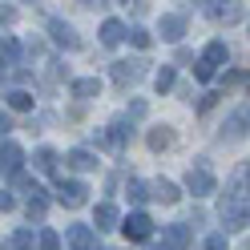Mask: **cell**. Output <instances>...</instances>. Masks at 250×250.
<instances>
[{
	"label": "cell",
	"mask_w": 250,
	"mask_h": 250,
	"mask_svg": "<svg viewBox=\"0 0 250 250\" xmlns=\"http://www.w3.org/2000/svg\"><path fill=\"white\" fill-rule=\"evenodd\" d=\"M226 57H230V49H226V41H210L206 49H202V57H198V65H194V77H198V81H210V77L218 73V65H226Z\"/></svg>",
	"instance_id": "1"
},
{
	"label": "cell",
	"mask_w": 250,
	"mask_h": 250,
	"mask_svg": "<svg viewBox=\"0 0 250 250\" xmlns=\"http://www.w3.org/2000/svg\"><path fill=\"white\" fill-rule=\"evenodd\" d=\"M218 218H222V226H226V230H246V226H250V206H246L242 198H230V194H222Z\"/></svg>",
	"instance_id": "2"
},
{
	"label": "cell",
	"mask_w": 250,
	"mask_h": 250,
	"mask_svg": "<svg viewBox=\"0 0 250 250\" xmlns=\"http://www.w3.org/2000/svg\"><path fill=\"white\" fill-rule=\"evenodd\" d=\"M186 190H190L194 198H206V194L218 190V182H214V174H210L206 158H198V166H190V174H186Z\"/></svg>",
	"instance_id": "3"
},
{
	"label": "cell",
	"mask_w": 250,
	"mask_h": 250,
	"mask_svg": "<svg viewBox=\"0 0 250 250\" xmlns=\"http://www.w3.org/2000/svg\"><path fill=\"white\" fill-rule=\"evenodd\" d=\"M146 77V61L142 57H129V61H113V81L125 89V85H137Z\"/></svg>",
	"instance_id": "4"
},
{
	"label": "cell",
	"mask_w": 250,
	"mask_h": 250,
	"mask_svg": "<svg viewBox=\"0 0 250 250\" xmlns=\"http://www.w3.org/2000/svg\"><path fill=\"white\" fill-rule=\"evenodd\" d=\"M206 17L214 21V24H234L242 17V0H210L206 4Z\"/></svg>",
	"instance_id": "5"
},
{
	"label": "cell",
	"mask_w": 250,
	"mask_h": 250,
	"mask_svg": "<svg viewBox=\"0 0 250 250\" xmlns=\"http://www.w3.org/2000/svg\"><path fill=\"white\" fill-rule=\"evenodd\" d=\"M85 194H89V186H85V182H69V178H61V182H57V202H61V206H69V210L85 206Z\"/></svg>",
	"instance_id": "6"
},
{
	"label": "cell",
	"mask_w": 250,
	"mask_h": 250,
	"mask_svg": "<svg viewBox=\"0 0 250 250\" xmlns=\"http://www.w3.org/2000/svg\"><path fill=\"white\" fill-rule=\"evenodd\" d=\"M117 230H125V238H129V242H146L149 234H153V222H149V214L137 210V214H129V218H121Z\"/></svg>",
	"instance_id": "7"
},
{
	"label": "cell",
	"mask_w": 250,
	"mask_h": 250,
	"mask_svg": "<svg viewBox=\"0 0 250 250\" xmlns=\"http://www.w3.org/2000/svg\"><path fill=\"white\" fill-rule=\"evenodd\" d=\"M49 37H53V44H61V49H81V37H77V33H73V24H69V21H61V17L49 21Z\"/></svg>",
	"instance_id": "8"
},
{
	"label": "cell",
	"mask_w": 250,
	"mask_h": 250,
	"mask_svg": "<svg viewBox=\"0 0 250 250\" xmlns=\"http://www.w3.org/2000/svg\"><path fill=\"white\" fill-rule=\"evenodd\" d=\"M65 242H69V250H101L97 246V230H93V226H69L65 230Z\"/></svg>",
	"instance_id": "9"
},
{
	"label": "cell",
	"mask_w": 250,
	"mask_h": 250,
	"mask_svg": "<svg viewBox=\"0 0 250 250\" xmlns=\"http://www.w3.org/2000/svg\"><path fill=\"white\" fill-rule=\"evenodd\" d=\"M162 242H166L169 250H186V246L194 242V234H190L186 222H169V226H162Z\"/></svg>",
	"instance_id": "10"
},
{
	"label": "cell",
	"mask_w": 250,
	"mask_h": 250,
	"mask_svg": "<svg viewBox=\"0 0 250 250\" xmlns=\"http://www.w3.org/2000/svg\"><path fill=\"white\" fill-rule=\"evenodd\" d=\"M158 33H162V41L178 44V41L186 37V17H182V12H166V17H162V28H158Z\"/></svg>",
	"instance_id": "11"
},
{
	"label": "cell",
	"mask_w": 250,
	"mask_h": 250,
	"mask_svg": "<svg viewBox=\"0 0 250 250\" xmlns=\"http://www.w3.org/2000/svg\"><path fill=\"white\" fill-rule=\"evenodd\" d=\"M21 162H24V149L17 142H0V169H4V174H17Z\"/></svg>",
	"instance_id": "12"
},
{
	"label": "cell",
	"mask_w": 250,
	"mask_h": 250,
	"mask_svg": "<svg viewBox=\"0 0 250 250\" xmlns=\"http://www.w3.org/2000/svg\"><path fill=\"white\" fill-rule=\"evenodd\" d=\"M93 226H97V230H117L121 226V214H117L113 202H101V206L93 210Z\"/></svg>",
	"instance_id": "13"
},
{
	"label": "cell",
	"mask_w": 250,
	"mask_h": 250,
	"mask_svg": "<svg viewBox=\"0 0 250 250\" xmlns=\"http://www.w3.org/2000/svg\"><path fill=\"white\" fill-rule=\"evenodd\" d=\"M246 125H250V105L234 109V113L226 117V125H222V137H242V133H246Z\"/></svg>",
	"instance_id": "14"
},
{
	"label": "cell",
	"mask_w": 250,
	"mask_h": 250,
	"mask_svg": "<svg viewBox=\"0 0 250 250\" xmlns=\"http://www.w3.org/2000/svg\"><path fill=\"white\" fill-rule=\"evenodd\" d=\"M125 142H129V125H125V121H113V125L101 133V146H105V149H125Z\"/></svg>",
	"instance_id": "15"
},
{
	"label": "cell",
	"mask_w": 250,
	"mask_h": 250,
	"mask_svg": "<svg viewBox=\"0 0 250 250\" xmlns=\"http://www.w3.org/2000/svg\"><path fill=\"white\" fill-rule=\"evenodd\" d=\"M149 198H158V202H162V206H174V202L182 198V190H178V186H174V182H169V178H158V182H153V186H149Z\"/></svg>",
	"instance_id": "16"
},
{
	"label": "cell",
	"mask_w": 250,
	"mask_h": 250,
	"mask_svg": "<svg viewBox=\"0 0 250 250\" xmlns=\"http://www.w3.org/2000/svg\"><path fill=\"white\" fill-rule=\"evenodd\" d=\"M65 166H69V169H77V174H85V169H93V166H97V158H93L89 149H81V146H77V149H69V153H65Z\"/></svg>",
	"instance_id": "17"
},
{
	"label": "cell",
	"mask_w": 250,
	"mask_h": 250,
	"mask_svg": "<svg viewBox=\"0 0 250 250\" xmlns=\"http://www.w3.org/2000/svg\"><path fill=\"white\" fill-rule=\"evenodd\" d=\"M73 97H81V101L101 97V81H97V77H77V81H73Z\"/></svg>",
	"instance_id": "18"
},
{
	"label": "cell",
	"mask_w": 250,
	"mask_h": 250,
	"mask_svg": "<svg viewBox=\"0 0 250 250\" xmlns=\"http://www.w3.org/2000/svg\"><path fill=\"white\" fill-rule=\"evenodd\" d=\"M125 33H129V28H125L121 21H105V24H101V44H109V49H113V44L125 41Z\"/></svg>",
	"instance_id": "19"
},
{
	"label": "cell",
	"mask_w": 250,
	"mask_h": 250,
	"mask_svg": "<svg viewBox=\"0 0 250 250\" xmlns=\"http://www.w3.org/2000/svg\"><path fill=\"white\" fill-rule=\"evenodd\" d=\"M169 146H174V129H169V125L149 129V149H153V153H162V149H169Z\"/></svg>",
	"instance_id": "20"
},
{
	"label": "cell",
	"mask_w": 250,
	"mask_h": 250,
	"mask_svg": "<svg viewBox=\"0 0 250 250\" xmlns=\"http://www.w3.org/2000/svg\"><path fill=\"white\" fill-rule=\"evenodd\" d=\"M33 166L41 169V174H57V149H49V146H41V149L33 153Z\"/></svg>",
	"instance_id": "21"
},
{
	"label": "cell",
	"mask_w": 250,
	"mask_h": 250,
	"mask_svg": "<svg viewBox=\"0 0 250 250\" xmlns=\"http://www.w3.org/2000/svg\"><path fill=\"white\" fill-rule=\"evenodd\" d=\"M174 81H178L174 65H162V69H158V77H153V85H158V93H169V89H174Z\"/></svg>",
	"instance_id": "22"
},
{
	"label": "cell",
	"mask_w": 250,
	"mask_h": 250,
	"mask_svg": "<svg viewBox=\"0 0 250 250\" xmlns=\"http://www.w3.org/2000/svg\"><path fill=\"white\" fill-rule=\"evenodd\" d=\"M4 250H33V230H17V234L4 242Z\"/></svg>",
	"instance_id": "23"
},
{
	"label": "cell",
	"mask_w": 250,
	"mask_h": 250,
	"mask_svg": "<svg viewBox=\"0 0 250 250\" xmlns=\"http://www.w3.org/2000/svg\"><path fill=\"white\" fill-rule=\"evenodd\" d=\"M8 105L24 113V109H33V93H28V89H12V93H8Z\"/></svg>",
	"instance_id": "24"
},
{
	"label": "cell",
	"mask_w": 250,
	"mask_h": 250,
	"mask_svg": "<svg viewBox=\"0 0 250 250\" xmlns=\"http://www.w3.org/2000/svg\"><path fill=\"white\" fill-rule=\"evenodd\" d=\"M37 246H41V250H61V234H57V230H41V234H37Z\"/></svg>",
	"instance_id": "25"
},
{
	"label": "cell",
	"mask_w": 250,
	"mask_h": 250,
	"mask_svg": "<svg viewBox=\"0 0 250 250\" xmlns=\"http://www.w3.org/2000/svg\"><path fill=\"white\" fill-rule=\"evenodd\" d=\"M125 37H129V41H133V49H142V53H146L149 44H153V37L146 33V28H129V33H125Z\"/></svg>",
	"instance_id": "26"
},
{
	"label": "cell",
	"mask_w": 250,
	"mask_h": 250,
	"mask_svg": "<svg viewBox=\"0 0 250 250\" xmlns=\"http://www.w3.org/2000/svg\"><path fill=\"white\" fill-rule=\"evenodd\" d=\"M125 194H129V202H146L149 198V186L146 182H129V190H125Z\"/></svg>",
	"instance_id": "27"
},
{
	"label": "cell",
	"mask_w": 250,
	"mask_h": 250,
	"mask_svg": "<svg viewBox=\"0 0 250 250\" xmlns=\"http://www.w3.org/2000/svg\"><path fill=\"white\" fill-rule=\"evenodd\" d=\"M0 53H4L8 61H17V57H21V44L12 41V37H4V41H0Z\"/></svg>",
	"instance_id": "28"
},
{
	"label": "cell",
	"mask_w": 250,
	"mask_h": 250,
	"mask_svg": "<svg viewBox=\"0 0 250 250\" xmlns=\"http://www.w3.org/2000/svg\"><path fill=\"white\" fill-rule=\"evenodd\" d=\"M202 250H230L226 246V234H210V238L202 242Z\"/></svg>",
	"instance_id": "29"
},
{
	"label": "cell",
	"mask_w": 250,
	"mask_h": 250,
	"mask_svg": "<svg viewBox=\"0 0 250 250\" xmlns=\"http://www.w3.org/2000/svg\"><path fill=\"white\" fill-rule=\"evenodd\" d=\"M28 218H44V198H28Z\"/></svg>",
	"instance_id": "30"
},
{
	"label": "cell",
	"mask_w": 250,
	"mask_h": 250,
	"mask_svg": "<svg viewBox=\"0 0 250 250\" xmlns=\"http://www.w3.org/2000/svg\"><path fill=\"white\" fill-rule=\"evenodd\" d=\"M12 21H17V8H12V4H0V24H12Z\"/></svg>",
	"instance_id": "31"
},
{
	"label": "cell",
	"mask_w": 250,
	"mask_h": 250,
	"mask_svg": "<svg viewBox=\"0 0 250 250\" xmlns=\"http://www.w3.org/2000/svg\"><path fill=\"white\" fill-rule=\"evenodd\" d=\"M12 206H17V198H12L8 190H0V214H8Z\"/></svg>",
	"instance_id": "32"
},
{
	"label": "cell",
	"mask_w": 250,
	"mask_h": 250,
	"mask_svg": "<svg viewBox=\"0 0 250 250\" xmlns=\"http://www.w3.org/2000/svg\"><path fill=\"white\" fill-rule=\"evenodd\" d=\"M129 117L142 121V117H146V101H133V105H129Z\"/></svg>",
	"instance_id": "33"
},
{
	"label": "cell",
	"mask_w": 250,
	"mask_h": 250,
	"mask_svg": "<svg viewBox=\"0 0 250 250\" xmlns=\"http://www.w3.org/2000/svg\"><path fill=\"white\" fill-rule=\"evenodd\" d=\"M8 129H12V117H8V113H0V133H8Z\"/></svg>",
	"instance_id": "34"
},
{
	"label": "cell",
	"mask_w": 250,
	"mask_h": 250,
	"mask_svg": "<svg viewBox=\"0 0 250 250\" xmlns=\"http://www.w3.org/2000/svg\"><path fill=\"white\" fill-rule=\"evenodd\" d=\"M81 4H85V8H101L105 0H81Z\"/></svg>",
	"instance_id": "35"
},
{
	"label": "cell",
	"mask_w": 250,
	"mask_h": 250,
	"mask_svg": "<svg viewBox=\"0 0 250 250\" xmlns=\"http://www.w3.org/2000/svg\"><path fill=\"white\" fill-rule=\"evenodd\" d=\"M149 250H169V246H166V242H153V246H149Z\"/></svg>",
	"instance_id": "36"
},
{
	"label": "cell",
	"mask_w": 250,
	"mask_h": 250,
	"mask_svg": "<svg viewBox=\"0 0 250 250\" xmlns=\"http://www.w3.org/2000/svg\"><path fill=\"white\" fill-rule=\"evenodd\" d=\"M246 182H250V166H246Z\"/></svg>",
	"instance_id": "37"
},
{
	"label": "cell",
	"mask_w": 250,
	"mask_h": 250,
	"mask_svg": "<svg viewBox=\"0 0 250 250\" xmlns=\"http://www.w3.org/2000/svg\"><path fill=\"white\" fill-rule=\"evenodd\" d=\"M121 4H129V0H121Z\"/></svg>",
	"instance_id": "38"
},
{
	"label": "cell",
	"mask_w": 250,
	"mask_h": 250,
	"mask_svg": "<svg viewBox=\"0 0 250 250\" xmlns=\"http://www.w3.org/2000/svg\"><path fill=\"white\" fill-rule=\"evenodd\" d=\"M0 73H4V69H0Z\"/></svg>",
	"instance_id": "39"
}]
</instances>
